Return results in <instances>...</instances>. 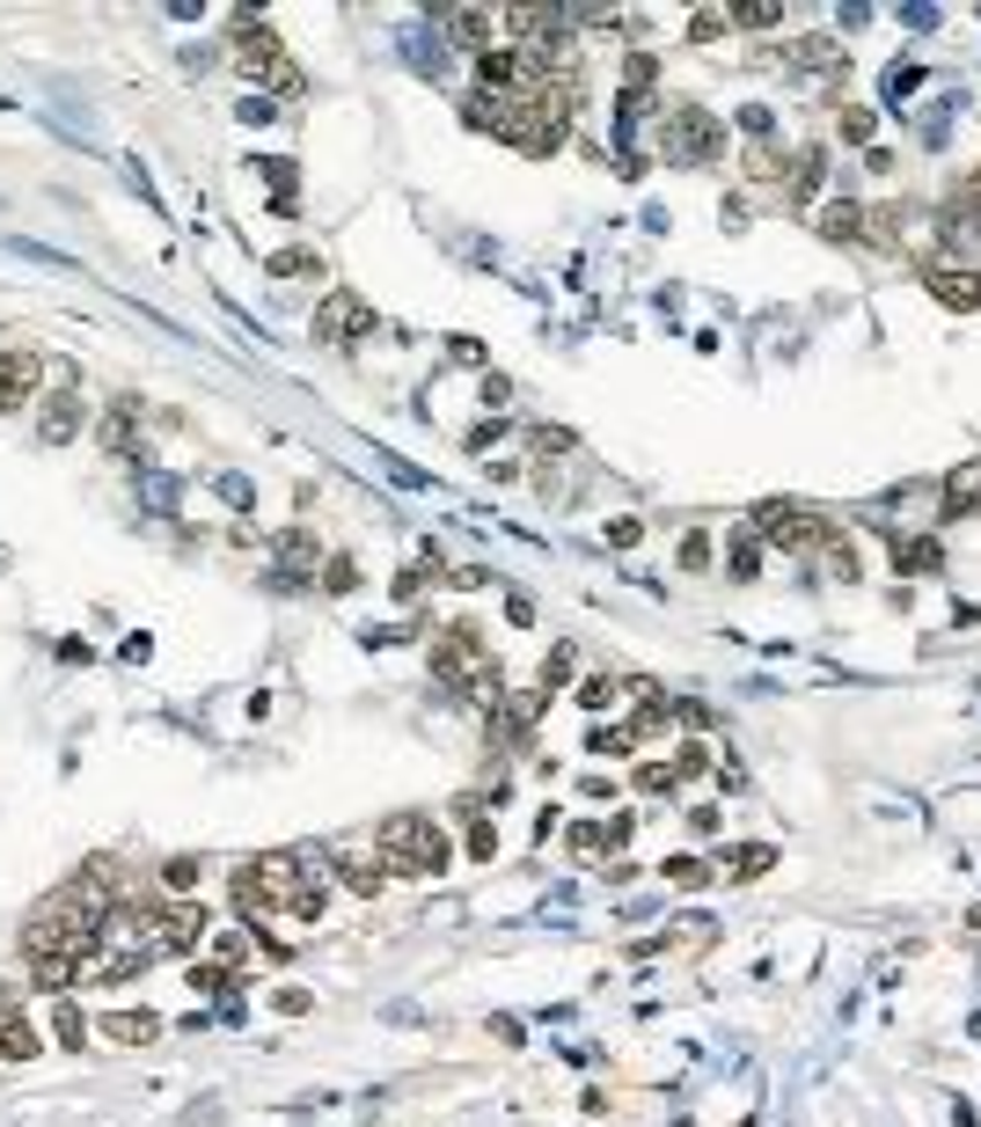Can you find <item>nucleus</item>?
I'll list each match as a JSON object with an SVG mask.
<instances>
[{
  "instance_id": "nucleus-1",
  "label": "nucleus",
  "mask_w": 981,
  "mask_h": 1127,
  "mask_svg": "<svg viewBox=\"0 0 981 1127\" xmlns=\"http://www.w3.org/2000/svg\"><path fill=\"white\" fill-rule=\"evenodd\" d=\"M257 886H264L271 915H294V923H316L322 907H330V886H322V864L300 857V850H271V857L249 864Z\"/></svg>"
},
{
  "instance_id": "nucleus-2",
  "label": "nucleus",
  "mask_w": 981,
  "mask_h": 1127,
  "mask_svg": "<svg viewBox=\"0 0 981 1127\" xmlns=\"http://www.w3.org/2000/svg\"><path fill=\"white\" fill-rule=\"evenodd\" d=\"M374 850L389 857L395 879H440L447 871V834H440V820H425V812H389V820L374 828Z\"/></svg>"
},
{
  "instance_id": "nucleus-3",
  "label": "nucleus",
  "mask_w": 981,
  "mask_h": 1127,
  "mask_svg": "<svg viewBox=\"0 0 981 1127\" xmlns=\"http://www.w3.org/2000/svg\"><path fill=\"white\" fill-rule=\"evenodd\" d=\"M718 147H725V124L704 103H674L660 118V154L674 169H704V162H718Z\"/></svg>"
},
{
  "instance_id": "nucleus-4",
  "label": "nucleus",
  "mask_w": 981,
  "mask_h": 1127,
  "mask_svg": "<svg viewBox=\"0 0 981 1127\" xmlns=\"http://www.w3.org/2000/svg\"><path fill=\"white\" fill-rule=\"evenodd\" d=\"M227 37H235V59H243V74H264L271 88H286V96L300 88V67L279 51V37H271L264 15H235V23H227Z\"/></svg>"
},
{
  "instance_id": "nucleus-5",
  "label": "nucleus",
  "mask_w": 981,
  "mask_h": 1127,
  "mask_svg": "<svg viewBox=\"0 0 981 1127\" xmlns=\"http://www.w3.org/2000/svg\"><path fill=\"white\" fill-rule=\"evenodd\" d=\"M755 527L777 542V549H828V542H835L828 520L806 513V506H791V498H769V506L755 513Z\"/></svg>"
},
{
  "instance_id": "nucleus-6",
  "label": "nucleus",
  "mask_w": 981,
  "mask_h": 1127,
  "mask_svg": "<svg viewBox=\"0 0 981 1127\" xmlns=\"http://www.w3.org/2000/svg\"><path fill=\"white\" fill-rule=\"evenodd\" d=\"M367 330H374V316H367V300H359V294H330L316 308V337L322 344H359Z\"/></svg>"
},
{
  "instance_id": "nucleus-7",
  "label": "nucleus",
  "mask_w": 981,
  "mask_h": 1127,
  "mask_svg": "<svg viewBox=\"0 0 981 1127\" xmlns=\"http://www.w3.org/2000/svg\"><path fill=\"white\" fill-rule=\"evenodd\" d=\"M338 879L352 886L359 901H374V893H381V879H395V871H389V857L374 850V834H367V842H344V850H338Z\"/></svg>"
},
{
  "instance_id": "nucleus-8",
  "label": "nucleus",
  "mask_w": 981,
  "mask_h": 1127,
  "mask_svg": "<svg viewBox=\"0 0 981 1127\" xmlns=\"http://www.w3.org/2000/svg\"><path fill=\"white\" fill-rule=\"evenodd\" d=\"M37 352H0V411H23L29 395H37Z\"/></svg>"
},
{
  "instance_id": "nucleus-9",
  "label": "nucleus",
  "mask_w": 981,
  "mask_h": 1127,
  "mask_svg": "<svg viewBox=\"0 0 981 1127\" xmlns=\"http://www.w3.org/2000/svg\"><path fill=\"white\" fill-rule=\"evenodd\" d=\"M45 440L59 447V440H74V425H81V403H74V367H59V389H51V403H45Z\"/></svg>"
},
{
  "instance_id": "nucleus-10",
  "label": "nucleus",
  "mask_w": 981,
  "mask_h": 1127,
  "mask_svg": "<svg viewBox=\"0 0 981 1127\" xmlns=\"http://www.w3.org/2000/svg\"><path fill=\"white\" fill-rule=\"evenodd\" d=\"M923 278H931V294L945 300V308H981V271H953V264H923Z\"/></svg>"
},
{
  "instance_id": "nucleus-11",
  "label": "nucleus",
  "mask_w": 981,
  "mask_h": 1127,
  "mask_svg": "<svg viewBox=\"0 0 981 1127\" xmlns=\"http://www.w3.org/2000/svg\"><path fill=\"white\" fill-rule=\"evenodd\" d=\"M103 1040L147 1047V1040H162V1018H154V1010H103Z\"/></svg>"
},
{
  "instance_id": "nucleus-12",
  "label": "nucleus",
  "mask_w": 981,
  "mask_h": 1127,
  "mask_svg": "<svg viewBox=\"0 0 981 1127\" xmlns=\"http://www.w3.org/2000/svg\"><path fill=\"white\" fill-rule=\"evenodd\" d=\"M447 37H454V45H469L476 59H484L490 37H498V15H490V8H454V15H447Z\"/></svg>"
},
{
  "instance_id": "nucleus-13",
  "label": "nucleus",
  "mask_w": 981,
  "mask_h": 1127,
  "mask_svg": "<svg viewBox=\"0 0 981 1127\" xmlns=\"http://www.w3.org/2000/svg\"><path fill=\"white\" fill-rule=\"evenodd\" d=\"M132 425H140V403H132V395H118V403L103 411V447H110V454H132V447H140V432H132Z\"/></svg>"
},
{
  "instance_id": "nucleus-14",
  "label": "nucleus",
  "mask_w": 981,
  "mask_h": 1127,
  "mask_svg": "<svg viewBox=\"0 0 981 1127\" xmlns=\"http://www.w3.org/2000/svg\"><path fill=\"white\" fill-rule=\"evenodd\" d=\"M945 520H959V513H981V468H953L945 476V506H937Z\"/></svg>"
},
{
  "instance_id": "nucleus-15",
  "label": "nucleus",
  "mask_w": 981,
  "mask_h": 1127,
  "mask_svg": "<svg viewBox=\"0 0 981 1127\" xmlns=\"http://www.w3.org/2000/svg\"><path fill=\"white\" fill-rule=\"evenodd\" d=\"M784 169H791V147H784V140H769V132H761L755 147H747V176H755V183H777V176H784Z\"/></svg>"
},
{
  "instance_id": "nucleus-16",
  "label": "nucleus",
  "mask_w": 981,
  "mask_h": 1127,
  "mask_svg": "<svg viewBox=\"0 0 981 1127\" xmlns=\"http://www.w3.org/2000/svg\"><path fill=\"white\" fill-rule=\"evenodd\" d=\"M51 1040H59V1047H81V1040H88V1010H81L74 996L51 1004Z\"/></svg>"
},
{
  "instance_id": "nucleus-17",
  "label": "nucleus",
  "mask_w": 981,
  "mask_h": 1127,
  "mask_svg": "<svg viewBox=\"0 0 981 1127\" xmlns=\"http://www.w3.org/2000/svg\"><path fill=\"white\" fill-rule=\"evenodd\" d=\"M791 67H806V74H842V45H835V37H806V45L791 51Z\"/></svg>"
},
{
  "instance_id": "nucleus-18",
  "label": "nucleus",
  "mask_w": 981,
  "mask_h": 1127,
  "mask_svg": "<svg viewBox=\"0 0 981 1127\" xmlns=\"http://www.w3.org/2000/svg\"><path fill=\"white\" fill-rule=\"evenodd\" d=\"M937 213H953V221H974V227H981V169L959 176L953 191H945V205H937Z\"/></svg>"
},
{
  "instance_id": "nucleus-19",
  "label": "nucleus",
  "mask_w": 981,
  "mask_h": 1127,
  "mask_svg": "<svg viewBox=\"0 0 981 1127\" xmlns=\"http://www.w3.org/2000/svg\"><path fill=\"white\" fill-rule=\"evenodd\" d=\"M820 235H828V242H858L864 213H858V205H828V213H820Z\"/></svg>"
},
{
  "instance_id": "nucleus-20",
  "label": "nucleus",
  "mask_w": 981,
  "mask_h": 1127,
  "mask_svg": "<svg viewBox=\"0 0 981 1127\" xmlns=\"http://www.w3.org/2000/svg\"><path fill=\"white\" fill-rule=\"evenodd\" d=\"M733 15V29H769V23H784V8L777 0H740V8H725Z\"/></svg>"
},
{
  "instance_id": "nucleus-21",
  "label": "nucleus",
  "mask_w": 981,
  "mask_h": 1127,
  "mask_svg": "<svg viewBox=\"0 0 981 1127\" xmlns=\"http://www.w3.org/2000/svg\"><path fill=\"white\" fill-rule=\"evenodd\" d=\"M440 579H447V564H440V557H433V549H425V557H417V564H411V571H403V579H395V593H403V601H411V593H417V586H440Z\"/></svg>"
},
{
  "instance_id": "nucleus-22",
  "label": "nucleus",
  "mask_w": 981,
  "mask_h": 1127,
  "mask_svg": "<svg viewBox=\"0 0 981 1127\" xmlns=\"http://www.w3.org/2000/svg\"><path fill=\"white\" fill-rule=\"evenodd\" d=\"M279 557H286V564L300 571V564H316V557H322V542L308 535V527H286V535H279Z\"/></svg>"
},
{
  "instance_id": "nucleus-23",
  "label": "nucleus",
  "mask_w": 981,
  "mask_h": 1127,
  "mask_svg": "<svg viewBox=\"0 0 981 1127\" xmlns=\"http://www.w3.org/2000/svg\"><path fill=\"white\" fill-rule=\"evenodd\" d=\"M725 29H733L725 8H696V15H688V37H696V45H711V37H725Z\"/></svg>"
},
{
  "instance_id": "nucleus-24",
  "label": "nucleus",
  "mask_w": 981,
  "mask_h": 1127,
  "mask_svg": "<svg viewBox=\"0 0 981 1127\" xmlns=\"http://www.w3.org/2000/svg\"><path fill=\"white\" fill-rule=\"evenodd\" d=\"M571 666H579V652H571V644H557V652L542 660V696H549V688H565V681H571Z\"/></svg>"
},
{
  "instance_id": "nucleus-25",
  "label": "nucleus",
  "mask_w": 981,
  "mask_h": 1127,
  "mask_svg": "<svg viewBox=\"0 0 981 1127\" xmlns=\"http://www.w3.org/2000/svg\"><path fill=\"white\" fill-rule=\"evenodd\" d=\"M820 169H828V162H820V147H813L806 162H799V183H791V205H813V191H820Z\"/></svg>"
},
{
  "instance_id": "nucleus-26",
  "label": "nucleus",
  "mask_w": 981,
  "mask_h": 1127,
  "mask_svg": "<svg viewBox=\"0 0 981 1127\" xmlns=\"http://www.w3.org/2000/svg\"><path fill=\"white\" fill-rule=\"evenodd\" d=\"M45 1047L37 1040V1025H23V1018H8V1061H29V1054Z\"/></svg>"
},
{
  "instance_id": "nucleus-27",
  "label": "nucleus",
  "mask_w": 981,
  "mask_h": 1127,
  "mask_svg": "<svg viewBox=\"0 0 981 1127\" xmlns=\"http://www.w3.org/2000/svg\"><path fill=\"white\" fill-rule=\"evenodd\" d=\"M894 564L901 571H937L945 557H937V542H908V549H894Z\"/></svg>"
},
{
  "instance_id": "nucleus-28",
  "label": "nucleus",
  "mask_w": 981,
  "mask_h": 1127,
  "mask_svg": "<svg viewBox=\"0 0 981 1127\" xmlns=\"http://www.w3.org/2000/svg\"><path fill=\"white\" fill-rule=\"evenodd\" d=\"M198 871H205L198 857H169V864H162V886H169V893H184V886H198Z\"/></svg>"
},
{
  "instance_id": "nucleus-29",
  "label": "nucleus",
  "mask_w": 981,
  "mask_h": 1127,
  "mask_svg": "<svg viewBox=\"0 0 981 1127\" xmlns=\"http://www.w3.org/2000/svg\"><path fill=\"white\" fill-rule=\"evenodd\" d=\"M271 271H279V278H294V271H322V257H316V249H279V257H271Z\"/></svg>"
},
{
  "instance_id": "nucleus-30",
  "label": "nucleus",
  "mask_w": 981,
  "mask_h": 1127,
  "mask_svg": "<svg viewBox=\"0 0 981 1127\" xmlns=\"http://www.w3.org/2000/svg\"><path fill=\"white\" fill-rule=\"evenodd\" d=\"M615 696H623V681H615V674H593V681H579V703H593V711H601V703H615Z\"/></svg>"
},
{
  "instance_id": "nucleus-31",
  "label": "nucleus",
  "mask_w": 981,
  "mask_h": 1127,
  "mask_svg": "<svg viewBox=\"0 0 981 1127\" xmlns=\"http://www.w3.org/2000/svg\"><path fill=\"white\" fill-rule=\"evenodd\" d=\"M755 571H761V542L740 535V542H733V579H755Z\"/></svg>"
},
{
  "instance_id": "nucleus-32",
  "label": "nucleus",
  "mask_w": 981,
  "mask_h": 1127,
  "mask_svg": "<svg viewBox=\"0 0 981 1127\" xmlns=\"http://www.w3.org/2000/svg\"><path fill=\"white\" fill-rule=\"evenodd\" d=\"M571 850L601 857V850H608V828H601V820H579V828H571Z\"/></svg>"
},
{
  "instance_id": "nucleus-33",
  "label": "nucleus",
  "mask_w": 981,
  "mask_h": 1127,
  "mask_svg": "<svg viewBox=\"0 0 981 1127\" xmlns=\"http://www.w3.org/2000/svg\"><path fill=\"white\" fill-rule=\"evenodd\" d=\"M630 784H638V791H652V798H666V791H674V769H660V761H645V769H638V776H630Z\"/></svg>"
},
{
  "instance_id": "nucleus-34",
  "label": "nucleus",
  "mask_w": 981,
  "mask_h": 1127,
  "mask_svg": "<svg viewBox=\"0 0 981 1127\" xmlns=\"http://www.w3.org/2000/svg\"><path fill=\"white\" fill-rule=\"evenodd\" d=\"M490 850H498V828H490V820H469V857L484 864Z\"/></svg>"
},
{
  "instance_id": "nucleus-35",
  "label": "nucleus",
  "mask_w": 981,
  "mask_h": 1127,
  "mask_svg": "<svg viewBox=\"0 0 981 1127\" xmlns=\"http://www.w3.org/2000/svg\"><path fill=\"white\" fill-rule=\"evenodd\" d=\"M711 564V535H682V571H704Z\"/></svg>"
},
{
  "instance_id": "nucleus-36",
  "label": "nucleus",
  "mask_w": 981,
  "mask_h": 1127,
  "mask_svg": "<svg viewBox=\"0 0 981 1127\" xmlns=\"http://www.w3.org/2000/svg\"><path fill=\"white\" fill-rule=\"evenodd\" d=\"M842 132H850V140H872V110L850 103V110H842Z\"/></svg>"
},
{
  "instance_id": "nucleus-37",
  "label": "nucleus",
  "mask_w": 981,
  "mask_h": 1127,
  "mask_svg": "<svg viewBox=\"0 0 981 1127\" xmlns=\"http://www.w3.org/2000/svg\"><path fill=\"white\" fill-rule=\"evenodd\" d=\"M666 879H674V886H704V864H696V857H674V864H666Z\"/></svg>"
},
{
  "instance_id": "nucleus-38",
  "label": "nucleus",
  "mask_w": 981,
  "mask_h": 1127,
  "mask_svg": "<svg viewBox=\"0 0 981 1127\" xmlns=\"http://www.w3.org/2000/svg\"><path fill=\"white\" fill-rule=\"evenodd\" d=\"M704 769H711V755H704V747H682V761H674V776H704Z\"/></svg>"
},
{
  "instance_id": "nucleus-39",
  "label": "nucleus",
  "mask_w": 981,
  "mask_h": 1127,
  "mask_svg": "<svg viewBox=\"0 0 981 1127\" xmlns=\"http://www.w3.org/2000/svg\"><path fill=\"white\" fill-rule=\"evenodd\" d=\"M59 660H67V666H96V652H88L81 638H67V644H59Z\"/></svg>"
},
{
  "instance_id": "nucleus-40",
  "label": "nucleus",
  "mask_w": 981,
  "mask_h": 1127,
  "mask_svg": "<svg viewBox=\"0 0 981 1127\" xmlns=\"http://www.w3.org/2000/svg\"><path fill=\"white\" fill-rule=\"evenodd\" d=\"M0 1061H8V1025H0Z\"/></svg>"
}]
</instances>
